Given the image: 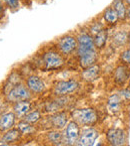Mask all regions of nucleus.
<instances>
[{
  "label": "nucleus",
  "instance_id": "nucleus-18",
  "mask_svg": "<svg viewBox=\"0 0 130 146\" xmlns=\"http://www.w3.org/2000/svg\"><path fill=\"white\" fill-rule=\"evenodd\" d=\"M108 108L112 112H116L120 110V98L118 94H112L108 100Z\"/></svg>",
  "mask_w": 130,
  "mask_h": 146
},
{
  "label": "nucleus",
  "instance_id": "nucleus-33",
  "mask_svg": "<svg viewBox=\"0 0 130 146\" xmlns=\"http://www.w3.org/2000/svg\"><path fill=\"white\" fill-rule=\"evenodd\" d=\"M129 87H130V82H129Z\"/></svg>",
  "mask_w": 130,
  "mask_h": 146
},
{
  "label": "nucleus",
  "instance_id": "nucleus-12",
  "mask_svg": "<svg viewBox=\"0 0 130 146\" xmlns=\"http://www.w3.org/2000/svg\"><path fill=\"white\" fill-rule=\"evenodd\" d=\"M96 62V53L94 50L88 51L80 56V65L83 68L91 67Z\"/></svg>",
  "mask_w": 130,
  "mask_h": 146
},
{
  "label": "nucleus",
  "instance_id": "nucleus-6",
  "mask_svg": "<svg viewBox=\"0 0 130 146\" xmlns=\"http://www.w3.org/2000/svg\"><path fill=\"white\" fill-rule=\"evenodd\" d=\"M43 61H44L47 69H55V68L61 67L63 65V59L57 53L54 52L46 53L43 57Z\"/></svg>",
  "mask_w": 130,
  "mask_h": 146
},
{
  "label": "nucleus",
  "instance_id": "nucleus-14",
  "mask_svg": "<svg viewBox=\"0 0 130 146\" xmlns=\"http://www.w3.org/2000/svg\"><path fill=\"white\" fill-rule=\"evenodd\" d=\"M31 108V104L30 102H26V100H21V102H17L14 106V112L17 114L18 116L25 115Z\"/></svg>",
  "mask_w": 130,
  "mask_h": 146
},
{
  "label": "nucleus",
  "instance_id": "nucleus-15",
  "mask_svg": "<svg viewBox=\"0 0 130 146\" xmlns=\"http://www.w3.org/2000/svg\"><path fill=\"white\" fill-rule=\"evenodd\" d=\"M113 8L117 12L119 19L124 20L127 16V9L125 7L124 0H114L113 2Z\"/></svg>",
  "mask_w": 130,
  "mask_h": 146
},
{
  "label": "nucleus",
  "instance_id": "nucleus-1",
  "mask_svg": "<svg viewBox=\"0 0 130 146\" xmlns=\"http://www.w3.org/2000/svg\"><path fill=\"white\" fill-rule=\"evenodd\" d=\"M72 116L77 122L81 124L89 125L93 124L97 120V114L96 111L92 108H83V110H77L73 111Z\"/></svg>",
  "mask_w": 130,
  "mask_h": 146
},
{
  "label": "nucleus",
  "instance_id": "nucleus-31",
  "mask_svg": "<svg viewBox=\"0 0 130 146\" xmlns=\"http://www.w3.org/2000/svg\"><path fill=\"white\" fill-rule=\"evenodd\" d=\"M1 12H2V4L0 3V13H1Z\"/></svg>",
  "mask_w": 130,
  "mask_h": 146
},
{
  "label": "nucleus",
  "instance_id": "nucleus-2",
  "mask_svg": "<svg viewBox=\"0 0 130 146\" xmlns=\"http://www.w3.org/2000/svg\"><path fill=\"white\" fill-rule=\"evenodd\" d=\"M78 43V55L81 56L84 53L88 52V51L94 50V39L90 35L86 34V33H82L78 36L77 38Z\"/></svg>",
  "mask_w": 130,
  "mask_h": 146
},
{
  "label": "nucleus",
  "instance_id": "nucleus-22",
  "mask_svg": "<svg viewBox=\"0 0 130 146\" xmlns=\"http://www.w3.org/2000/svg\"><path fill=\"white\" fill-rule=\"evenodd\" d=\"M128 36H127V33L124 31H120V32L116 33L113 37V42L117 45V46H121V45H124L126 43Z\"/></svg>",
  "mask_w": 130,
  "mask_h": 146
},
{
  "label": "nucleus",
  "instance_id": "nucleus-19",
  "mask_svg": "<svg viewBox=\"0 0 130 146\" xmlns=\"http://www.w3.org/2000/svg\"><path fill=\"white\" fill-rule=\"evenodd\" d=\"M107 41V32L105 30H101L100 32H98L96 34L95 38H94V45L97 48H103L106 44Z\"/></svg>",
  "mask_w": 130,
  "mask_h": 146
},
{
  "label": "nucleus",
  "instance_id": "nucleus-13",
  "mask_svg": "<svg viewBox=\"0 0 130 146\" xmlns=\"http://www.w3.org/2000/svg\"><path fill=\"white\" fill-rule=\"evenodd\" d=\"M99 74H100V68L98 66H91L83 71L82 78L87 82H93L99 77Z\"/></svg>",
  "mask_w": 130,
  "mask_h": 146
},
{
  "label": "nucleus",
  "instance_id": "nucleus-24",
  "mask_svg": "<svg viewBox=\"0 0 130 146\" xmlns=\"http://www.w3.org/2000/svg\"><path fill=\"white\" fill-rule=\"evenodd\" d=\"M18 129H19L20 131H21L22 133H24V134H27V133H30L32 132V131H34V129L32 128V126L30 125V123L28 122H20L19 124H18Z\"/></svg>",
  "mask_w": 130,
  "mask_h": 146
},
{
  "label": "nucleus",
  "instance_id": "nucleus-32",
  "mask_svg": "<svg viewBox=\"0 0 130 146\" xmlns=\"http://www.w3.org/2000/svg\"><path fill=\"white\" fill-rule=\"evenodd\" d=\"M128 39H129V43H130V33H129V35H128Z\"/></svg>",
  "mask_w": 130,
  "mask_h": 146
},
{
  "label": "nucleus",
  "instance_id": "nucleus-29",
  "mask_svg": "<svg viewBox=\"0 0 130 146\" xmlns=\"http://www.w3.org/2000/svg\"><path fill=\"white\" fill-rule=\"evenodd\" d=\"M127 16H128V17L130 18V7L128 8V9H127Z\"/></svg>",
  "mask_w": 130,
  "mask_h": 146
},
{
  "label": "nucleus",
  "instance_id": "nucleus-11",
  "mask_svg": "<svg viewBox=\"0 0 130 146\" xmlns=\"http://www.w3.org/2000/svg\"><path fill=\"white\" fill-rule=\"evenodd\" d=\"M15 122V114L13 112H9L0 117V130L6 131L12 128Z\"/></svg>",
  "mask_w": 130,
  "mask_h": 146
},
{
  "label": "nucleus",
  "instance_id": "nucleus-23",
  "mask_svg": "<svg viewBox=\"0 0 130 146\" xmlns=\"http://www.w3.org/2000/svg\"><path fill=\"white\" fill-rule=\"evenodd\" d=\"M40 119V112L39 111H33V112H30V113L26 114L25 117H24V120L28 123H36L37 121Z\"/></svg>",
  "mask_w": 130,
  "mask_h": 146
},
{
  "label": "nucleus",
  "instance_id": "nucleus-10",
  "mask_svg": "<svg viewBox=\"0 0 130 146\" xmlns=\"http://www.w3.org/2000/svg\"><path fill=\"white\" fill-rule=\"evenodd\" d=\"M27 87L33 92H41L45 90V85L40 78L32 76L27 80Z\"/></svg>",
  "mask_w": 130,
  "mask_h": 146
},
{
  "label": "nucleus",
  "instance_id": "nucleus-4",
  "mask_svg": "<svg viewBox=\"0 0 130 146\" xmlns=\"http://www.w3.org/2000/svg\"><path fill=\"white\" fill-rule=\"evenodd\" d=\"M107 139L111 145L119 146L123 145L125 142V133L122 129L111 128L107 132Z\"/></svg>",
  "mask_w": 130,
  "mask_h": 146
},
{
  "label": "nucleus",
  "instance_id": "nucleus-16",
  "mask_svg": "<svg viewBox=\"0 0 130 146\" xmlns=\"http://www.w3.org/2000/svg\"><path fill=\"white\" fill-rule=\"evenodd\" d=\"M103 16H104L105 21H106L107 23H109V24H115L119 19L118 15H117V12L115 11L113 7L107 8V9L104 11Z\"/></svg>",
  "mask_w": 130,
  "mask_h": 146
},
{
  "label": "nucleus",
  "instance_id": "nucleus-21",
  "mask_svg": "<svg viewBox=\"0 0 130 146\" xmlns=\"http://www.w3.org/2000/svg\"><path fill=\"white\" fill-rule=\"evenodd\" d=\"M128 75H127V69L125 67H118L115 72V80L117 83L122 84L127 79Z\"/></svg>",
  "mask_w": 130,
  "mask_h": 146
},
{
  "label": "nucleus",
  "instance_id": "nucleus-20",
  "mask_svg": "<svg viewBox=\"0 0 130 146\" xmlns=\"http://www.w3.org/2000/svg\"><path fill=\"white\" fill-rule=\"evenodd\" d=\"M20 136V130L19 129H11L10 131H8L5 135L3 136L2 141L3 142H14L16 141Z\"/></svg>",
  "mask_w": 130,
  "mask_h": 146
},
{
  "label": "nucleus",
  "instance_id": "nucleus-30",
  "mask_svg": "<svg viewBox=\"0 0 130 146\" xmlns=\"http://www.w3.org/2000/svg\"><path fill=\"white\" fill-rule=\"evenodd\" d=\"M124 2L127 4V5H129V6H130V0H124Z\"/></svg>",
  "mask_w": 130,
  "mask_h": 146
},
{
  "label": "nucleus",
  "instance_id": "nucleus-5",
  "mask_svg": "<svg viewBox=\"0 0 130 146\" xmlns=\"http://www.w3.org/2000/svg\"><path fill=\"white\" fill-rule=\"evenodd\" d=\"M80 136V129L78 126L77 122L75 121H71V122L68 124L67 128L65 131V139L67 144H74L76 141L78 140Z\"/></svg>",
  "mask_w": 130,
  "mask_h": 146
},
{
  "label": "nucleus",
  "instance_id": "nucleus-8",
  "mask_svg": "<svg viewBox=\"0 0 130 146\" xmlns=\"http://www.w3.org/2000/svg\"><path fill=\"white\" fill-rule=\"evenodd\" d=\"M78 88V84L75 81H66L59 82L55 87V94H71Z\"/></svg>",
  "mask_w": 130,
  "mask_h": 146
},
{
  "label": "nucleus",
  "instance_id": "nucleus-25",
  "mask_svg": "<svg viewBox=\"0 0 130 146\" xmlns=\"http://www.w3.org/2000/svg\"><path fill=\"white\" fill-rule=\"evenodd\" d=\"M8 7L12 8V9H16L19 7V0H3Z\"/></svg>",
  "mask_w": 130,
  "mask_h": 146
},
{
  "label": "nucleus",
  "instance_id": "nucleus-17",
  "mask_svg": "<svg viewBox=\"0 0 130 146\" xmlns=\"http://www.w3.org/2000/svg\"><path fill=\"white\" fill-rule=\"evenodd\" d=\"M51 121H52L54 127L61 129L66 125V122H67V116H66L65 113L55 114L54 116L51 117Z\"/></svg>",
  "mask_w": 130,
  "mask_h": 146
},
{
  "label": "nucleus",
  "instance_id": "nucleus-3",
  "mask_svg": "<svg viewBox=\"0 0 130 146\" xmlns=\"http://www.w3.org/2000/svg\"><path fill=\"white\" fill-rule=\"evenodd\" d=\"M30 98V92L25 87L23 86H17L12 90H10L9 94H7V100L12 102H21V100H26Z\"/></svg>",
  "mask_w": 130,
  "mask_h": 146
},
{
  "label": "nucleus",
  "instance_id": "nucleus-9",
  "mask_svg": "<svg viewBox=\"0 0 130 146\" xmlns=\"http://www.w3.org/2000/svg\"><path fill=\"white\" fill-rule=\"evenodd\" d=\"M77 47V40L72 36H66L59 41V48L63 54H70Z\"/></svg>",
  "mask_w": 130,
  "mask_h": 146
},
{
  "label": "nucleus",
  "instance_id": "nucleus-27",
  "mask_svg": "<svg viewBox=\"0 0 130 146\" xmlns=\"http://www.w3.org/2000/svg\"><path fill=\"white\" fill-rule=\"evenodd\" d=\"M121 59L124 63L126 64H130V50H126L125 52L122 53V56H121Z\"/></svg>",
  "mask_w": 130,
  "mask_h": 146
},
{
  "label": "nucleus",
  "instance_id": "nucleus-28",
  "mask_svg": "<svg viewBox=\"0 0 130 146\" xmlns=\"http://www.w3.org/2000/svg\"><path fill=\"white\" fill-rule=\"evenodd\" d=\"M121 94H122L126 100H130V90H122V92H121Z\"/></svg>",
  "mask_w": 130,
  "mask_h": 146
},
{
  "label": "nucleus",
  "instance_id": "nucleus-26",
  "mask_svg": "<svg viewBox=\"0 0 130 146\" xmlns=\"http://www.w3.org/2000/svg\"><path fill=\"white\" fill-rule=\"evenodd\" d=\"M49 138L53 142H57V141H59L61 139V134L59 132H51L49 133Z\"/></svg>",
  "mask_w": 130,
  "mask_h": 146
},
{
  "label": "nucleus",
  "instance_id": "nucleus-7",
  "mask_svg": "<svg viewBox=\"0 0 130 146\" xmlns=\"http://www.w3.org/2000/svg\"><path fill=\"white\" fill-rule=\"evenodd\" d=\"M98 137V132L95 129H86L82 132V134L79 136L78 139V144L83 145V146H89L93 145L94 141L96 140V138Z\"/></svg>",
  "mask_w": 130,
  "mask_h": 146
}]
</instances>
